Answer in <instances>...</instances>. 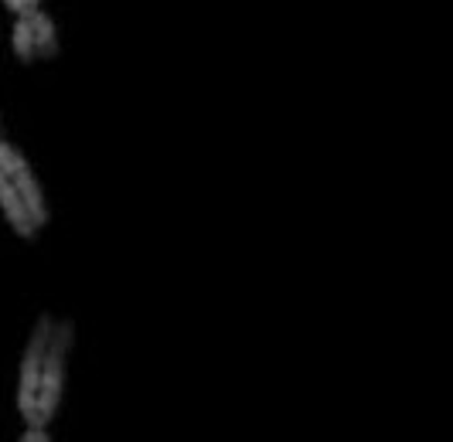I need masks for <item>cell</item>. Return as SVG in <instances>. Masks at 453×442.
<instances>
[{
	"mask_svg": "<svg viewBox=\"0 0 453 442\" xmlns=\"http://www.w3.org/2000/svg\"><path fill=\"white\" fill-rule=\"evenodd\" d=\"M27 21H31V34H35V55L55 58V55H58V38H55V24H51V18L38 7Z\"/></svg>",
	"mask_w": 453,
	"mask_h": 442,
	"instance_id": "5b68a950",
	"label": "cell"
},
{
	"mask_svg": "<svg viewBox=\"0 0 453 442\" xmlns=\"http://www.w3.org/2000/svg\"><path fill=\"white\" fill-rule=\"evenodd\" d=\"M51 331H55V320H51L48 313H42V316H38V324H35V333H31V340H27V351H24L21 381H18V412H21V419L27 422V429H35L38 381H42V361H45Z\"/></svg>",
	"mask_w": 453,
	"mask_h": 442,
	"instance_id": "7a4b0ae2",
	"label": "cell"
},
{
	"mask_svg": "<svg viewBox=\"0 0 453 442\" xmlns=\"http://www.w3.org/2000/svg\"><path fill=\"white\" fill-rule=\"evenodd\" d=\"M11 184H14V191H18L21 204L27 208V215H31V221H35V228H45L48 225V204H45L42 187H38V180H35V174H31V167L18 171V174L11 177Z\"/></svg>",
	"mask_w": 453,
	"mask_h": 442,
	"instance_id": "3957f363",
	"label": "cell"
},
{
	"mask_svg": "<svg viewBox=\"0 0 453 442\" xmlns=\"http://www.w3.org/2000/svg\"><path fill=\"white\" fill-rule=\"evenodd\" d=\"M35 432H38V429H27V432H24V436L18 442H35Z\"/></svg>",
	"mask_w": 453,
	"mask_h": 442,
	"instance_id": "52a82bcc",
	"label": "cell"
},
{
	"mask_svg": "<svg viewBox=\"0 0 453 442\" xmlns=\"http://www.w3.org/2000/svg\"><path fill=\"white\" fill-rule=\"evenodd\" d=\"M72 347V320L55 324L48 340L45 361H42V381H38V405H35V429H45L55 419L62 401V381H65V357Z\"/></svg>",
	"mask_w": 453,
	"mask_h": 442,
	"instance_id": "6da1fadb",
	"label": "cell"
},
{
	"mask_svg": "<svg viewBox=\"0 0 453 442\" xmlns=\"http://www.w3.org/2000/svg\"><path fill=\"white\" fill-rule=\"evenodd\" d=\"M0 208H4V215H7V221H11V228H14L21 239L35 242L38 228H35V221H31L27 208L21 204V198H18V191H14V184H11V180H4V184H0Z\"/></svg>",
	"mask_w": 453,
	"mask_h": 442,
	"instance_id": "277c9868",
	"label": "cell"
},
{
	"mask_svg": "<svg viewBox=\"0 0 453 442\" xmlns=\"http://www.w3.org/2000/svg\"><path fill=\"white\" fill-rule=\"evenodd\" d=\"M14 51H18V62L21 65L35 62V34H31V21L27 18L14 21Z\"/></svg>",
	"mask_w": 453,
	"mask_h": 442,
	"instance_id": "8992f818",
	"label": "cell"
},
{
	"mask_svg": "<svg viewBox=\"0 0 453 442\" xmlns=\"http://www.w3.org/2000/svg\"><path fill=\"white\" fill-rule=\"evenodd\" d=\"M35 442H51V439H48L45 429H38V432H35Z\"/></svg>",
	"mask_w": 453,
	"mask_h": 442,
	"instance_id": "ba28073f",
	"label": "cell"
}]
</instances>
